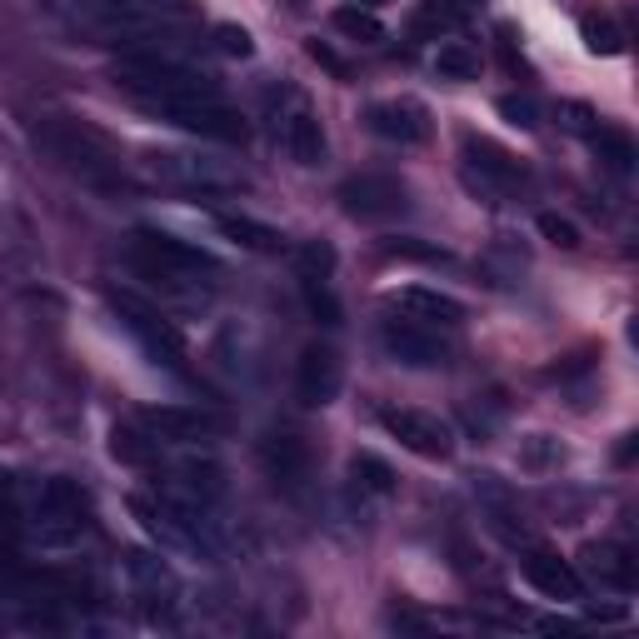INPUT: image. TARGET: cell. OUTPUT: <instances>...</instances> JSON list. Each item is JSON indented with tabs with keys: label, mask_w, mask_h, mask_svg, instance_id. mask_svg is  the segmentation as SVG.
<instances>
[{
	"label": "cell",
	"mask_w": 639,
	"mask_h": 639,
	"mask_svg": "<svg viewBox=\"0 0 639 639\" xmlns=\"http://www.w3.org/2000/svg\"><path fill=\"white\" fill-rule=\"evenodd\" d=\"M115 85L125 90V95H135L145 110H170V105H185V100H210L220 95V85L205 75V70L185 65V60H175L170 50H125V55L115 60Z\"/></svg>",
	"instance_id": "6da1fadb"
},
{
	"label": "cell",
	"mask_w": 639,
	"mask_h": 639,
	"mask_svg": "<svg viewBox=\"0 0 639 639\" xmlns=\"http://www.w3.org/2000/svg\"><path fill=\"white\" fill-rule=\"evenodd\" d=\"M130 265H135V275L150 280L155 290H165V295H185V300L200 295V290H210L220 280L215 255H205L200 245L170 235V230H145V225L130 235Z\"/></svg>",
	"instance_id": "7a4b0ae2"
},
{
	"label": "cell",
	"mask_w": 639,
	"mask_h": 639,
	"mask_svg": "<svg viewBox=\"0 0 639 639\" xmlns=\"http://www.w3.org/2000/svg\"><path fill=\"white\" fill-rule=\"evenodd\" d=\"M16 525L26 529V539L40 549L80 545V535L90 529L85 489L70 485V479H36V485H20Z\"/></svg>",
	"instance_id": "3957f363"
},
{
	"label": "cell",
	"mask_w": 639,
	"mask_h": 639,
	"mask_svg": "<svg viewBox=\"0 0 639 639\" xmlns=\"http://www.w3.org/2000/svg\"><path fill=\"white\" fill-rule=\"evenodd\" d=\"M140 170H145L155 185L185 190V195H235V190L250 185L245 170L220 155H205V150H150V155L140 160Z\"/></svg>",
	"instance_id": "277c9868"
},
{
	"label": "cell",
	"mask_w": 639,
	"mask_h": 639,
	"mask_svg": "<svg viewBox=\"0 0 639 639\" xmlns=\"http://www.w3.org/2000/svg\"><path fill=\"white\" fill-rule=\"evenodd\" d=\"M45 145L65 160V170H75L85 185L95 190H115L125 185V165H120V150L110 145L100 130H90L85 120H50L45 125Z\"/></svg>",
	"instance_id": "5b68a950"
},
{
	"label": "cell",
	"mask_w": 639,
	"mask_h": 639,
	"mask_svg": "<svg viewBox=\"0 0 639 639\" xmlns=\"http://www.w3.org/2000/svg\"><path fill=\"white\" fill-rule=\"evenodd\" d=\"M110 310H115V320L140 339V349H145L160 369H170V375H190L185 335L175 329V320H165V310L150 305V300H140L135 290H110Z\"/></svg>",
	"instance_id": "8992f818"
},
{
	"label": "cell",
	"mask_w": 639,
	"mask_h": 639,
	"mask_svg": "<svg viewBox=\"0 0 639 639\" xmlns=\"http://www.w3.org/2000/svg\"><path fill=\"white\" fill-rule=\"evenodd\" d=\"M60 20H65L75 36H90V40H140L155 30V16L135 0H50Z\"/></svg>",
	"instance_id": "52a82bcc"
},
{
	"label": "cell",
	"mask_w": 639,
	"mask_h": 639,
	"mask_svg": "<svg viewBox=\"0 0 639 639\" xmlns=\"http://www.w3.org/2000/svg\"><path fill=\"white\" fill-rule=\"evenodd\" d=\"M529 180V165L519 155H509L505 145L485 135H465V185L475 190L479 200H505L509 190H519Z\"/></svg>",
	"instance_id": "ba28073f"
},
{
	"label": "cell",
	"mask_w": 639,
	"mask_h": 639,
	"mask_svg": "<svg viewBox=\"0 0 639 639\" xmlns=\"http://www.w3.org/2000/svg\"><path fill=\"white\" fill-rule=\"evenodd\" d=\"M125 579L150 619H175L180 575L170 569V559H160V549H125Z\"/></svg>",
	"instance_id": "9c48e42d"
},
{
	"label": "cell",
	"mask_w": 639,
	"mask_h": 639,
	"mask_svg": "<svg viewBox=\"0 0 639 639\" xmlns=\"http://www.w3.org/2000/svg\"><path fill=\"white\" fill-rule=\"evenodd\" d=\"M335 200L355 220H395L409 210V185L399 175H349Z\"/></svg>",
	"instance_id": "30bf717a"
},
{
	"label": "cell",
	"mask_w": 639,
	"mask_h": 639,
	"mask_svg": "<svg viewBox=\"0 0 639 639\" xmlns=\"http://www.w3.org/2000/svg\"><path fill=\"white\" fill-rule=\"evenodd\" d=\"M280 100H285V110H275V140L285 145V155L295 160V165H320L325 160V130H320L315 110L305 105V100L295 95V90H280Z\"/></svg>",
	"instance_id": "8fae6325"
},
{
	"label": "cell",
	"mask_w": 639,
	"mask_h": 639,
	"mask_svg": "<svg viewBox=\"0 0 639 639\" xmlns=\"http://www.w3.org/2000/svg\"><path fill=\"white\" fill-rule=\"evenodd\" d=\"M339 385H345V365H339V349L315 339V345L300 349V365H295V399L305 409H325L335 405Z\"/></svg>",
	"instance_id": "7c38bea8"
},
{
	"label": "cell",
	"mask_w": 639,
	"mask_h": 639,
	"mask_svg": "<svg viewBox=\"0 0 639 639\" xmlns=\"http://www.w3.org/2000/svg\"><path fill=\"white\" fill-rule=\"evenodd\" d=\"M160 120H170V125L190 130V135H200V140H220V145H245V135H250L245 120H240L220 95L170 105V110H160Z\"/></svg>",
	"instance_id": "4fadbf2b"
},
{
	"label": "cell",
	"mask_w": 639,
	"mask_h": 639,
	"mask_svg": "<svg viewBox=\"0 0 639 639\" xmlns=\"http://www.w3.org/2000/svg\"><path fill=\"white\" fill-rule=\"evenodd\" d=\"M379 425L419 459H449L455 455V435L439 415H425V409H379Z\"/></svg>",
	"instance_id": "5bb4252c"
},
{
	"label": "cell",
	"mask_w": 639,
	"mask_h": 639,
	"mask_svg": "<svg viewBox=\"0 0 639 639\" xmlns=\"http://www.w3.org/2000/svg\"><path fill=\"white\" fill-rule=\"evenodd\" d=\"M379 345H385L389 359H399V365H409V369H435L449 359L439 329L419 325V320H409V315L385 320V325H379Z\"/></svg>",
	"instance_id": "9a60e30c"
},
{
	"label": "cell",
	"mask_w": 639,
	"mask_h": 639,
	"mask_svg": "<svg viewBox=\"0 0 639 639\" xmlns=\"http://www.w3.org/2000/svg\"><path fill=\"white\" fill-rule=\"evenodd\" d=\"M365 130L389 145H419L429 140V110L415 95H389V100H369L365 105Z\"/></svg>",
	"instance_id": "2e32d148"
},
{
	"label": "cell",
	"mask_w": 639,
	"mask_h": 639,
	"mask_svg": "<svg viewBox=\"0 0 639 639\" xmlns=\"http://www.w3.org/2000/svg\"><path fill=\"white\" fill-rule=\"evenodd\" d=\"M140 429L155 435L160 445H200V439L220 435V415L200 405H155L140 415Z\"/></svg>",
	"instance_id": "e0dca14e"
},
{
	"label": "cell",
	"mask_w": 639,
	"mask_h": 639,
	"mask_svg": "<svg viewBox=\"0 0 639 639\" xmlns=\"http://www.w3.org/2000/svg\"><path fill=\"white\" fill-rule=\"evenodd\" d=\"M165 499H180V505H195V509H215L220 499H225V469L200 455L180 459L165 475Z\"/></svg>",
	"instance_id": "ac0fdd59"
},
{
	"label": "cell",
	"mask_w": 639,
	"mask_h": 639,
	"mask_svg": "<svg viewBox=\"0 0 639 639\" xmlns=\"http://www.w3.org/2000/svg\"><path fill=\"white\" fill-rule=\"evenodd\" d=\"M519 565H525V579L545 599H559V605H575V599H585V579H579V569L569 565V559H559L555 549L529 545Z\"/></svg>",
	"instance_id": "d6986e66"
},
{
	"label": "cell",
	"mask_w": 639,
	"mask_h": 639,
	"mask_svg": "<svg viewBox=\"0 0 639 639\" xmlns=\"http://www.w3.org/2000/svg\"><path fill=\"white\" fill-rule=\"evenodd\" d=\"M389 305H395L399 315H409V320H419V325H429V329H455V325H465V300L445 295V290H429V285H405V290H395V295H389Z\"/></svg>",
	"instance_id": "ffe728a7"
},
{
	"label": "cell",
	"mask_w": 639,
	"mask_h": 639,
	"mask_svg": "<svg viewBox=\"0 0 639 639\" xmlns=\"http://www.w3.org/2000/svg\"><path fill=\"white\" fill-rule=\"evenodd\" d=\"M260 459H265L270 479L285 489H300V479L310 475V445L295 429H270L265 445H260Z\"/></svg>",
	"instance_id": "44dd1931"
},
{
	"label": "cell",
	"mask_w": 639,
	"mask_h": 639,
	"mask_svg": "<svg viewBox=\"0 0 639 639\" xmlns=\"http://www.w3.org/2000/svg\"><path fill=\"white\" fill-rule=\"evenodd\" d=\"M585 559H589V575H595L599 585L619 589V595H629V589H635L639 569H635V549H629V545H589Z\"/></svg>",
	"instance_id": "7402d4cb"
},
{
	"label": "cell",
	"mask_w": 639,
	"mask_h": 639,
	"mask_svg": "<svg viewBox=\"0 0 639 639\" xmlns=\"http://www.w3.org/2000/svg\"><path fill=\"white\" fill-rule=\"evenodd\" d=\"M475 16V10L465 6V0H425V6L415 10V36L419 40H439V36H449V30H459L465 20Z\"/></svg>",
	"instance_id": "603a6c76"
},
{
	"label": "cell",
	"mask_w": 639,
	"mask_h": 639,
	"mask_svg": "<svg viewBox=\"0 0 639 639\" xmlns=\"http://www.w3.org/2000/svg\"><path fill=\"white\" fill-rule=\"evenodd\" d=\"M349 485L359 489V495H375V499H389L399 489V475L385 465L379 455H369V449H359V455H349Z\"/></svg>",
	"instance_id": "cb8c5ba5"
},
{
	"label": "cell",
	"mask_w": 639,
	"mask_h": 639,
	"mask_svg": "<svg viewBox=\"0 0 639 639\" xmlns=\"http://www.w3.org/2000/svg\"><path fill=\"white\" fill-rule=\"evenodd\" d=\"M220 235L235 240L240 250H260V255H270V250H280V230L265 225V220H250V215H215Z\"/></svg>",
	"instance_id": "d4e9b609"
},
{
	"label": "cell",
	"mask_w": 639,
	"mask_h": 639,
	"mask_svg": "<svg viewBox=\"0 0 639 639\" xmlns=\"http://www.w3.org/2000/svg\"><path fill=\"white\" fill-rule=\"evenodd\" d=\"M110 449H115V459H125V465H135V469H155L160 465V439L145 435V429L120 425L115 435H110Z\"/></svg>",
	"instance_id": "484cf974"
},
{
	"label": "cell",
	"mask_w": 639,
	"mask_h": 639,
	"mask_svg": "<svg viewBox=\"0 0 639 639\" xmlns=\"http://www.w3.org/2000/svg\"><path fill=\"white\" fill-rule=\"evenodd\" d=\"M329 26L345 40H359V45H379V40H385V20L365 6H339L335 16H329Z\"/></svg>",
	"instance_id": "4316f807"
},
{
	"label": "cell",
	"mask_w": 639,
	"mask_h": 639,
	"mask_svg": "<svg viewBox=\"0 0 639 639\" xmlns=\"http://www.w3.org/2000/svg\"><path fill=\"white\" fill-rule=\"evenodd\" d=\"M435 75L439 80H475L479 75V50L465 40H445L435 50Z\"/></svg>",
	"instance_id": "83f0119b"
},
{
	"label": "cell",
	"mask_w": 639,
	"mask_h": 639,
	"mask_svg": "<svg viewBox=\"0 0 639 639\" xmlns=\"http://www.w3.org/2000/svg\"><path fill=\"white\" fill-rule=\"evenodd\" d=\"M595 155L605 160L609 170H615V175H629V170H635V160H639V150H635V140L625 135V130H595Z\"/></svg>",
	"instance_id": "f1b7e54d"
},
{
	"label": "cell",
	"mask_w": 639,
	"mask_h": 639,
	"mask_svg": "<svg viewBox=\"0 0 639 639\" xmlns=\"http://www.w3.org/2000/svg\"><path fill=\"white\" fill-rule=\"evenodd\" d=\"M579 40H585L589 55H619V50H625V30H619L609 16H585V20H579Z\"/></svg>",
	"instance_id": "f546056e"
},
{
	"label": "cell",
	"mask_w": 639,
	"mask_h": 639,
	"mask_svg": "<svg viewBox=\"0 0 639 639\" xmlns=\"http://www.w3.org/2000/svg\"><path fill=\"white\" fill-rule=\"evenodd\" d=\"M300 290H305V310H310V315H315L325 329H335L339 320H345V315H339L335 290H329V280H300Z\"/></svg>",
	"instance_id": "4dcf8cb0"
},
{
	"label": "cell",
	"mask_w": 639,
	"mask_h": 639,
	"mask_svg": "<svg viewBox=\"0 0 639 639\" xmlns=\"http://www.w3.org/2000/svg\"><path fill=\"white\" fill-rule=\"evenodd\" d=\"M295 265H300V280H329L335 275V245L329 240H305Z\"/></svg>",
	"instance_id": "1f68e13d"
},
{
	"label": "cell",
	"mask_w": 639,
	"mask_h": 639,
	"mask_svg": "<svg viewBox=\"0 0 639 639\" xmlns=\"http://www.w3.org/2000/svg\"><path fill=\"white\" fill-rule=\"evenodd\" d=\"M559 459H565V449H559L555 435H529L525 449H519V465L525 469H555Z\"/></svg>",
	"instance_id": "d6a6232c"
},
{
	"label": "cell",
	"mask_w": 639,
	"mask_h": 639,
	"mask_svg": "<svg viewBox=\"0 0 639 639\" xmlns=\"http://www.w3.org/2000/svg\"><path fill=\"white\" fill-rule=\"evenodd\" d=\"M535 230L549 240V245H559V250H575L579 245V225H575V220H565V215H555V210H539Z\"/></svg>",
	"instance_id": "836d02e7"
},
{
	"label": "cell",
	"mask_w": 639,
	"mask_h": 639,
	"mask_svg": "<svg viewBox=\"0 0 639 639\" xmlns=\"http://www.w3.org/2000/svg\"><path fill=\"white\" fill-rule=\"evenodd\" d=\"M499 115L509 120L515 130H539V100L535 95H499Z\"/></svg>",
	"instance_id": "e575fe53"
},
{
	"label": "cell",
	"mask_w": 639,
	"mask_h": 639,
	"mask_svg": "<svg viewBox=\"0 0 639 639\" xmlns=\"http://www.w3.org/2000/svg\"><path fill=\"white\" fill-rule=\"evenodd\" d=\"M389 260H429V265H449V250L439 245H419V240H385Z\"/></svg>",
	"instance_id": "d590c367"
},
{
	"label": "cell",
	"mask_w": 639,
	"mask_h": 639,
	"mask_svg": "<svg viewBox=\"0 0 639 639\" xmlns=\"http://www.w3.org/2000/svg\"><path fill=\"white\" fill-rule=\"evenodd\" d=\"M215 45H220V55H230V60L255 55V40H250L245 26H215Z\"/></svg>",
	"instance_id": "8d00e7d4"
},
{
	"label": "cell",
	"mask_w": 639,
	"mask_h": 639,
	"mask_svg": "<svg viewBox=\"0 0 639 639\" xmlns=\"http://www.w3.org/2000/svg\"><path fill=\"white\" fill-rule=\"evenodd\" d=\"M305 50H310V60H315V65H325L335 80H349V65L335 55V50L325 45V40H305Z\"/></svg>",
	"instance_id": "74e56055"
},
{
	"label": "cell",
	"mask_w": 639,
	"mask_h": 639,
	"mask_svg": "<svg viewBox=\"0 0 639 639\" xmlns=\"http://www.w3.org/2000/svg\"><path fill=\"white\" fill-rule=\"evenodd\" d=\"M559 115H569V120H565L569 130H589V135H595V125H589V120H595V110H589V105L569 100V105H559Z\"/></svg>",
	"instance_id": "f35d334b"
},
{
	"label": "cell",
	"mask_w": 639,
	"mask_h": 639,
	"mask_svg": "<svg viewBox=\"0 0 639 639\" xmlns=\"http://www.w3.org/2000/svg\"><path fill=\"white\" fill-rule=\"evenodd\" d=\"M365 6H385V0H365Z\"/></svg>",
	"instance_id": "ab89813d"
},
{
	"label": "cell",
	"mask_w": 639,
	"mask_h": 639,
	"mask_svg": "<svg viewBox=\"0 0 639 639\" xmlns=\"http://www.w3.org/2000/svg\"><path fill=\"white\" fill-rule=\"evenodd\" d=\"M465 6H469V10H475V6H479V0H465Z\"/></svg>",
	"instance_id": "60d3db41"
}]
</instances>
